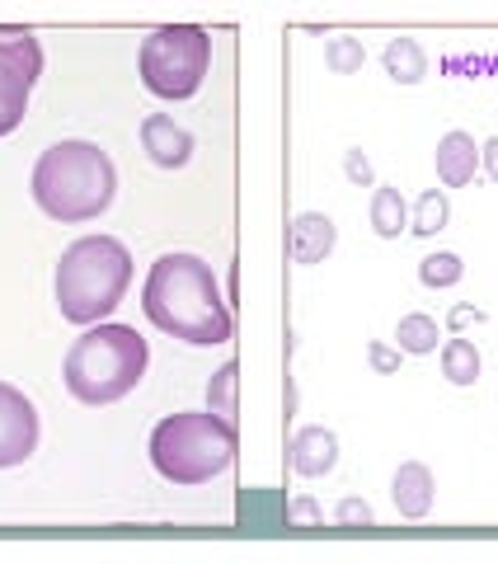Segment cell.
Listing matches in <instances>:
<instances>
[{
  "instance_id": "cell-8",
  "label": "cell",
  "mask_w": 498,
  "mask_h": 564,
  "mask_svg": "<svg viewBox=\"0 0 498 564\" xmlns=\"http://www.w3.org/2000/svg\"><path fill=\"white\" fill-rule=\"evenodd\" d=\"M39 452V410L20 386L0 381V470L24 466Z\"/></svg>"
},
{
  "instance_id": "cell-11",
  "label": "cell",
  "mask_w": 498,
  "mask_h": 564,
  "mask_svg": "<svg viewBox=\"0 0 498 564\" xmlns=\"http://www.w3.org/2000/svg\"><path fill=\"white\" fill-rule=\"evenodd\" d=\"M288 452H292V470L306 475V480H320V475H329L334 466H339V437H334L329 429H320V423L296 429Z\"/></svg>"
},
{
  "instance_id": "cell-17",
  "label": "cell",
  "mask_w": 498,
  "mask_h": 564,
  "mask_svg": "<svg viewBox=\"0 0 498 564\" xmlns=\"http://www.w3.org/2000/svg\"><path fill=\"white\" fill-rule=\"evenodd\" d=\"M447 221H452V203H447V193H442V188L419 193L414 212H409V231H414V236H437Z\"/></svg>"
},
{
  "instance_id": "cell-6",
  "label": "cell",
  "mask_w": 498,
  "mask_h": 564,
  "mask_svg": "<svg viewBox=\"0 0 498 564\" xmlns=\"http://www.w3.org/2000/svg\"><path fill=\"white\" fill-rule=\"evenodd\" d=\"M212 66V33L198 24H165L141 39L137 70L155 99H193Z\"/></svg>"
},
{
  "instance_id": "cell-27",
  "label": "cell",
  "mask_w": 498,
  "mask_h": 564,
  "mask_svg": "<svg viewBox=\"0 0 498 564\" xmlns=\"http://www.w3.org/2000/svg\"><path fill=\"white\" fill-rule=\"evenodd\" d=\"M288 518H296V522H315V518H320V508H315L311 499H296V503L288 508Z\"/></svg>"
},
{
  "instance_id": "cell-10",
  "label": "cell",
  "mask_w": 498,
  "mask_h": 564,
  "mask_svg": "<svg viewBox=\"0 0 498 564\" xmlns=\"http://www.w3.org/2000/svg\"><path fill=\"white\" fill-rule=\"evenodd\" d=\"M433 470L423 466V462H404L396 475H390V499H396V513L409 518V522H419V518H429L433 513Z\"/></svg>"
},
{
  "instance_id": "cell-18",
  "label": "cell",
  "mask_w": 498,
  "mask_h": 564,
  "mask_svg": "<svg viewBox=\"0 0 498 564\" xmlns=\"http://www.w3.org/2000/svg\"><path fill=\"white\" fill-rule=\"evenodd\" d=\"M362 62H367L362 39H353V33H334V39H325V66L334 70V76H358Z\"/></svg>"
},
{
  "instance_id": "cell-24",
  "label": "cell",
  "mask_w": 498,
  "mask_h": 564,
  "mask_svg": "<svg viewBox=\"0 0 498 564\" xmlns=\"http://www.w3.org/2000/svg\"><path fill=\"white\" fill-rule=\"evenodd\" d=\"M334 518H339V522H362V527H371V518H377V513H371V503H367V499H344Z\"/></svg>"
},
{
  "instance_id": "cell-2",
  "label": "cell",
  "mask_w": 498,
  "mask_h": 564,
  "mask_svg": "<svg viewBox=\"0 0 498 564\" xmlns=\"http://www.w3.org/2000/svg\"><path fill=\"white\" fill-rule=\"evenodd\" d=\"M113 193L118 170L109 151H99L95 141H57L33 165V203L62 226L104 217L113 207Z\"/></svg>"
},
{
  "instance_id": "cell-25",
  "label": "cell",
  "mask_w": 498,
  "mask_h": 564,
  "mask_svg": "<svg viewBox=\"0 0 498 564\" xmlns=\"http://www.w3.org/2000/svg\"><path fill=\"white\" fill-rule=\"evenodd\" d=\"M479 321H485V311H479V306H466V302H461V306H452V315H447V329H470V325H479Z\"/></svg>"
},
{
  "instance_id": "cell-4",
  "label": "cell",
  "mask_w": 498,
  "mask_h": 564,
  "mask_svg": "<svg viewBox=\"0 0 498 564\" xmlns=\"http://www.w3.org/2000/svg\"><path fill=\"white\" fill-rule=\"evenodd\" d=\"M151 348L132 325H85V334L66 348L62 362V381L66 391L76 395L80 404H113L122 395H132L141 377H147Z\"/></svg>"
},
{
  "instance_id": "cell-21",
  "label": "cell",
  "mask_w": 498,
  "mask_h": 564,
  "mask_svg": "<svg viewBox=\"0 0 498 564\" xmlns=\"http://www.w3.org/2000/svg\"><path fill=\"white\" fill-rule=\"evenodd\" d=\"M236 386H240V367L236 362L217 367V377H212V386H207V410L221 414L226 423H236Z\"/></svg>"
},
{
  "instance_id": "cell-7",
  "label": "cell",
  "mask_w": 498,
  "mask_h": 564,
  "mask_svg": "<svg viewBox=\"0 0 498 564\" xmlns=\"http://www.w3.org/2000/svg\"><path fill=\"white\" fill-rule=\"evenodd\" d=\"M43 76V47L29 29H0V137L24 122L29 90Z\"/></svg>"
},
{
  "instance_id": "cell-3",
  "label": "cell",
  "mask_w": 498,
  "mask_h": 564,
  "mask_svg": "<svg viewBox=\"0 0 498 564\" xmlns=\"http://www.w3.org/2000/svg\"><path fill=\"white\" fill-rule=\"evenodd\" d=\"M132 282V254L128 245L113 236H80L66 245L52 273V302H57L62 321L71 325H99L113 315L118 302L128 296Z\"/></svg>"
},
{
  "instance_id": "cell-19",
  "label": "cell",
  "mask_w": 498,
  "mask_h": 564,
  "mask_svg": "<svg viewBox=\"0 0 498 564\" xmlns=\"http://www.w3.org/2000/svg\"><path fill=\"white\" fill-rule=\"evenodd\" d=\"M396 344H400V352L423 358V352L437 348V321L433 315H404V321L396 325Z\"/></svg>"
},
{
  "instance_id": "cell-1",
  "label": "cell",
  "mask_w": 498,
  "mask_h": 564,
  "mask_svg": "<svg viewBox=\"0 0 498 564\" xmlns=\"http://www.w3.org/2000/svg\"><path fill=\"white\" fill-rule=\"evenodd\" d=\"M141 311L160 334L184 339L193 348L230 344V329H236L212 263L184 250H170L151 263L147 288H141Z\"/></svg>"
},
{
  "instance_id": "cell-22",
  "label": "cell",
  "mask_w": 498,
  "mask_h": 564,
  "mask_svg": "<svg viewBox=\"0 0 498 564\" xmlns=\"http://www.w3.org/2000/svg\"><path fill=\"white\" fill-rule=\"evenodd\" d=\"M400 358H404V352H400V348H390V344H381V339H371V344H367V362L377 367L381 377L400 372Z\"/></svg>"
},
{
  "instance_id": "cell-5",
  "label": "cell",
  "mask_w": 498,
  "mask_h": 564,
  "mask_svg": "<svg viewBox=\"0 0 498 564\" xmlns=\"http://www.w3.org/2000/svg\"><path fill=\"white\" fill-rule=\"evenodd\" d=\"M236 462V423L212 410H184L155 423L151 466L170 485H207Z\"/></svg>"
},
{
  "instance_id": "cell-14",
  "label": "cell",
  "mask_w": 498,
  "mask_h": 564,
  "mask_svg": "<svg viewBox=\"0 0 498 564\" xmlns=\"http://www.w3.org/2000/svg\"><path fill=\"white\" fill-rule=\"evenodd\" d=\"M381 62H386V76L396 80V85L429 80V57H423V47L414 39H390L386 52H381Z\"/></svg>"
},
{
  "instance_id": "cell-26",
  "label": "cell",
  "mask_w": 498,
  "mask_h": 564,
  "mask_svg": "<svg viewBox=\"0 0 498 564\" xmlns=\"http://www.w3.org/2000/svg\"><path fill=\"white\" fill-rule=\"evenodd\" d=\"M479 165H485V174L498 184V137H489L485 147H479Z\"/></svg>"
},
{
  "instance_id": "cell-23",
  "label": "cell",
  "mask_w": 498,
  "mask_h": 564,
  "mask_svg": "<svg viewBox=\"0 0 498 564\" xmlns=\"http://www.w3.org/2000/svg\"><path fill=\"white\" fill-rule=\"evenodd\" d=\"M344 174H348V184H371V161L362 151H344Z\"/></svg>"
},
{
  "instance_id": "cell-20",
  "label": "cell",
  "mask_w": 498,
  "mask_h": 564,
  "mask_svg": "<svg viewBox=\"0 0 498 564\" xmlns=\"http://www.w3.org/2000/svg\"><path fill=\"white\" fill-rule=\"evenodd\" d=\"M466 278V263H461V254H452V250H437V254H429V259H419V282L423 288H456V282Z\"/></svg>"
},
{
  "instance_id": "cell-15",
  "label": "cell",
  "mask_w": 498,
  "mask_h": 564,
  "mask_svg": "<svg viewBox=\"0 0 498 564\" xmlns=\"http://www.w3.org/2000/svg\"><path fill=\"white\" fill-rule=\"evenodd\" d=\"M371 231L381 240H396L400 231H409V207L400 198V188H377L371 193Z\"/></svg>"
},
{
  "instance_id": "cell-9",
  "label": "cell",
  "mask_w": 498,
  "mask_h": 564,
  "mask_svg": "<svg viewBox=\"0 0 498 564\" xmlns=\"http://www.w3.org/2000/svg\"><path fill=\"white\" fill-rule=\"evenodd\" d=\"M141 151L160 170H184L193 161V137L170 113H151V118H141Z\"/></svg>"
},
{
  "instance_id": "cell-13",
  "label": "cell",
  "mask_w": 498,
  "mask_h": 564,
  "mask_svg": "<svg viewBox=\"0 0 498 564\" xmlns=\"http://www.w3.org/2000/svg\"><path fill=\"white\" fill-rule=\"evenodd\" d=\"M334 240H339V226H334L325 212H301V217L292 221V259L296 263H325Z\"/></svg>"
},
{
  "instance_id": "cell-12",
  "label": "cell",
  "mask_w": 498,
  "mask_h": 564,
  "mask_svg": "<svg viewBox=\"0 0 498 564\" xmlns=\"http://www.w3.org/2000/svg\"><path fill=\"white\" fill-rule=\"evenodd\" d=\"M437 180L442 188H466L475 180V170H479V147H475V137L470 132H447L437 141Z\"/></svg>"
},
{
  "instance_id": "cell-16",
  "label": "cell",
  "mask_w": 498,
  "mask_h": 564,
  "mask_svg": "<svg viewBox=\"0 0 498 564\" xmlns=\"http://www.w3.org/2000/svg\"><path fill=\"white\" fill-rule=\"evenodd\" d=\"M442 377L452 386H475L479 381V348L470 339H447L442 344Z\"/></svg>"
}]
</instances>
